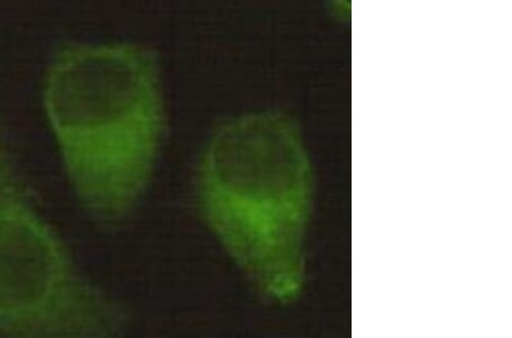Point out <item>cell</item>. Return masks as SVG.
I'll list each match as a JSON object with an SVG mask.
<instances>
[{
    "label": "cell",
    "instance_id": "1",
    "mask_svg": "<svg viewBox=\"0 0 512 338\" xmlns=\"http://www.w3.org/2000/svg\"><path fill=\"white\" fill-rule=\"evenodd\" d=\"M41 95L78 201L98 220L128 217L152 184L168 130L159 55L132 41L65 44Z\"/></svg>",
    "mask_w": 512,
    "mask_h": 338
},
{
    "label": "cell",
    "instance_id": "2",
    "mask_svg": "<svg viewBox=\"0 0 512 338\" xmlns=\"http://www.w3.org/2000/svg\"><path fill=\"white\" fill-rule=\"evenodd\" d=\"M195 195L211 232L269 293L299 291L315 173L294 120L255 111L220 123L198 160Z\"/></svg>",
    "mask_w": 512,
    "mask_h": 338
}]
</instances>
